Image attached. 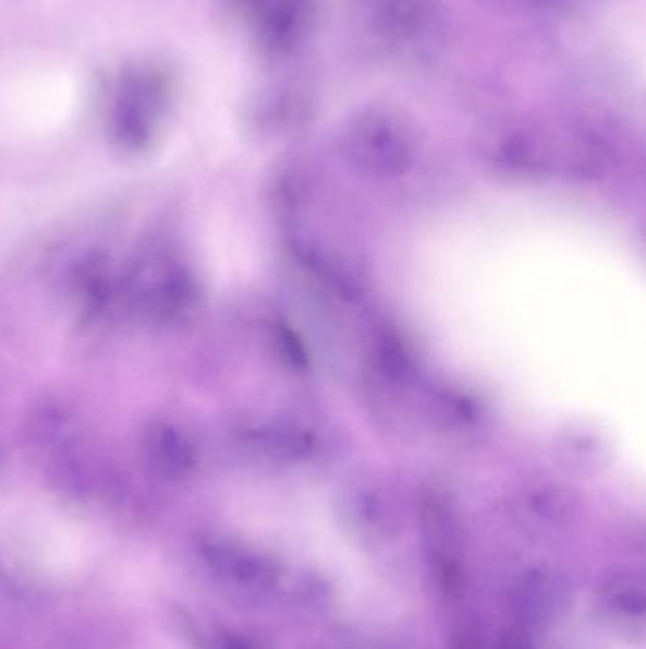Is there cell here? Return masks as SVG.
<instances>
[{
    "label": "cell",
    "instance_id": "6da1fadb",
    "mask_svg": "<svg viewBox=\"0 0 646 649\" xmlns=\"http://www.w3.org/2000/svg\"><path fill=\"white\" fill-rule=\"evenodd\" d=\"M166 97L160 74L137 71L125 81L112 115V135L125 148H141L153 140Z\"/></svg>",
    "mask_w": 646,
    "mask_h": 649
},
{
    "label": "cell",
    "instance_id": "7a4b0ae2",
    "mask_svg": "<svg viewBox=\"0 0 646 649\" xmlns=\"http://www.w3.org/2000/svg\"><path fill=\"white\" fill-rule=\"evenodd\" d=\"M563 587L552 574L537 572L523 579L517 589L516 608L525 620L550 621L563 605Z\"/></svg>",
    "mask_w": 646,
    "mask_h": 649
},
{
    "label": "cell",
    "instance_id": "3957f363",
    "mask_svg": "<svg viewBox=\"0 0 646 649\" xmlns=\"http://www.w3.org/2000/svg\"><path fill=\"white\" fill-rule=\"evenodd\" d=\"M145 450L150 464L168 477L186 471L190 464L188 445L171 425H154L146 435Z\"/></svg>",
    "mask_w": 646,
    "mask_h": 649
},
{
    "label": "cell",
    "instance_id": "277c9868",
    "mask_svg": "<svg viewBox=\"0 0 646 649\" xmlns=\"http://www.w3.org/2000/svg\"><path fill=\"white\" fill-rule=\"evenodd\" d=\"M215 561L226 576L233 581L248 587H266L273 581V568L260 556L253 555L241 549H222Z\"/></svg>",
    "mask_w": 646,
    "mask_h": 649
},
{
    "label": "cell",
    "instance_id": "5b68a950",
    "mask_svg": "<svg viewBox=\"0 0 646 649\" xmlns=\"http://www.w3.org/2000/svg\"><path fill=\"white\" fill-rule=\"evenodd\" d=\"M605 594L610 604L622 610V612L635 615L645 612L646 592L643 579L632 574H620L614 576L607 584Z\"/></svg>",
    "mask_w": 646,
    "mask_h": 649
},
{
    "label": "cell",
    "instance_id": "8992f818",
    "mask_svg": "<svg viewBox=\"0 0 646 649\" xmlns=\"http://www.w3.org/2000/svg\"><path fill=\"white\" fill-rule=\"evenodd\" d=\"M493 649H535V646L522 628H504L495 638Z\"/></svg>",
    "mask_w": 646,
    "mask_h": 649
},
{
    "label": "cell",
    "instance_id": "52a82bcc",
    "mask_svg": "<svg viewBox=\"0 0 646 649\" xmlns=\"http://www.w3.org/2000/svg\"><path fill=\"white\" fill-rule=\"evenodd\" d=\"M450 649H482L473 628L461 627L451 636Z\"/></svg>",
    "mask_w": 646,
    "mask_h": 649
},
{
    "label": "cell",
    "instance_id": "ba28073f",
    "mask_svg": "<svg viewBox=\"0 0 646 649\" xmlns=\"http://www.w3.org/2000/svg\"><path fill=\"white\" fill-rule=\"evenodd\" d=\"M228 649H245L243 648V646H240V644H233V646H230V648Z\"/></svg>",
    "mask_w": 646,
    "mask_h": 649
}]
</instances>
